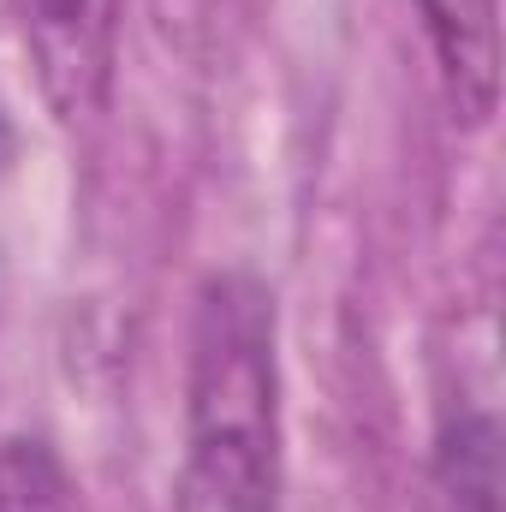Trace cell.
<instances>
[{"label":"cell","mask_w":506,"mask_h":512,"mask_svg":"<svg viewBox=\"0 0 506 512\" xmlns=\"http://www.w3.org/2000/svg\"><path fill=\"white\" fill-rule=\"evenodd\" d=\"M12 155H18V131H12V120H6V102H0V179H6Z\"/></svg>","instance_id":"obj_6"},{"label":"cell","mask_w":506,"mask_h":512,"mask_svg":"<svg viewBox=\"0 0 506 512\" xmlns=\"http://www.w3.org/2000/svg\"><path fill=\"white\" fill-rule=\"evenodd\" d=\"M435 489L447 512H501V429L489 411L447 417L435 441Z\"/></svg>","instance_id":"obj_4"},{"label":"cell","mask_w":506,"mask_h":512,"mask_svg":"<svg viewBox=\"0 0 506 512\" xmlns=\"http://www.w3.org/2000/svg\"><path fill=\"white\" fill-rule=\"evenodd\" d=\"M24 48L60 126H84L114 96L120 0H24Z\"/></svg>","instance_id":"obj_2"},{"label":"cell","mask_w":506,"mask_h":512,"mask_svg":"<svg viewBox=\"0 0 506 512\" xmlns=\"http://www.w3.org/2000/svg\"><path fill=\"white\" fill-rule=\"evenodd\" d=\"M441 72V96L465 131H483L501 108V6L495 0H411Z\"/></svg>","instance_id":"obj_3"},{"label":"cell","mask_w":506,"mask_h":512,"mask_svg":"<svg viewBox=\"0 0 506 512\" xmlns=\"http://www.w3.org/2000/svg\"><path fill=\"white\" fill-rule=\"evenodd\" d=\"M173 512H280L274 292L239 268L209 274L197 292Z\"/></svg>","instance_id":"obj_1"},{"label":"cell","mask_w":506,"mask_h":512,"mask_svg":"<svg viewBox=\"0 0 506 512\" xmlns=\"http://www.w3.org/2000/svg\"><path fill=\"white\" fill-rule=\"evenodd\" d=\"M0 512H84L66 459L42 435L0 441Z\"/></svg>","instance_id":"obj_5"}]
</instances>
